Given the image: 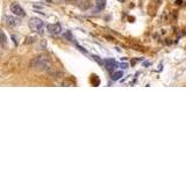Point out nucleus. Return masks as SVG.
<instances>
[{
  "mask_svg": "<svg viewBox=\"0 0 186 174\" xmlns=\"http://www.w3.org/2000/svg\"><path fill=\"white\" fill-rule=\"evenodd\" d=\"M30 66L37 71H49L50 68H53V64L48 55H40L32 60Z\"/></svg>",
  "mask_w": 186,
  "mask_h": 174,
  "instance_id": "f257e3e1",
  "label": "nucleus"
},
{
  "mask_svg": "<svg viewBox=\"0 0 186 174\" xmlns=\"http://www.w3.org/2000/svg\"><path fill=\"white\" fill-rule=\"evenodd\" d=\"M29 27H30V29L34 30V31L42 34L45 24H44V21L41 20L40 18H32L30 21H29Z\"/></svg>",
  "mask_w": 186,
  "mask_h": 174,
  "instance_id": "f03ea898",
  "label": "nucleus"
},
{
  "mask_svg": "<svg viewBox=\"0 0 186 174\" xmlns=\"http://www.w3.org/2000/svg\"><path fill=\"white\" fill-rule=\"evenodd\" d=\"M47 30H48L49 34L58 35L62 33V26L59 23H50L47 26Z\"/></svg>",
  "mask_w": 186,
  "mask_h": 174,
  "instance_id": "7ed1b4c3",
  "label": "nucleus"
},
{
  "mask_svg": "<svg viewBox=\"0 0 186 174\" xmlns=\"http://www.w3.org/2000/svg\"><path fill=\"white\" fill-rule=\"evenodd\" d=\"M11 10H12V13H13L15 16H24V15H26L24 10L21 7V5L16 4V2L11 5Z\"/></svg>",
  "mask_w": 186,
  "mask_h": 174,
  "instance_id": "20e7f679",
  "label": "nucleus"
},
{
  "mask_svg": "<svg viewBox=\"0 0 186 174\" xmlns=\"http://www.w3.org/2000/svg\"><path fill=\"white\" fill-rule=\"evenodd\" d=\"M104 64H105L106 70L110 71V72H112L113 70H115V68H118V63L115 62L114 59H106L105 62H104Z\"/></svg>",
  "mask_w": 186,
  "mask_h": 174,
  "instance_id": "39448f33",
  "label": "nucleus"
},
{
  "mask_svg": "<svg viewBox=\"0 0 186 174\" xmlns=\"http://www.w3.org/2000/svg\"><path fill=\"white\" fill-rule=\"evenodd\" d=\"M6 23L8 24L10 27H12V28H14L16 26H19L20 21L19 19H16L14 16H6Z\"/></svg>",
  "mask_w": 186,
  "mask_h": 174,
  "instance_id": "423d86ee",
  "label": "nucleus"
},
{
  "mask_svg": "<svg viewBox=\"0 0 186 174\" xmlns=\"http://www.w3.org/2000/svg\"><path fill=\"white\" fill-rule=\"evenodd\" d=\"M0 45L4 47V48H7V45H8L7 36H6V34L1 30V29H0Z\"/></svg>",
  "mask_w": 186,
  "mask_h": 174,
  "instance_id": "0eeeda50",
  "label": "nucleus"
},
{
  "mask_svg": "<svg viewBox=\"0 0 186 174\" xmlns=\"http://www.w3.org/2000/svg\"><path fill=\"white\" fill-rule=\"evenodd\" d=\"M106 6V0H97L96 2V12H100L105 8Z\"/></svg>",
  "mask_w": 186,
  "mask_h": 174,
  "instance_id": "6e6552de",
  "label": "nucleus"
},
{
  "mask_svg": "<svg viewBox=\"0 0 186 174\" xmlns=\"http://www.w3.org/2000/svg\"><path fill=\"white\" fill-rule=\"evenodd\" d=\"M122 74H123V73L121 72V71H120V72L113 73V76H112V79H113V80H119L120 78L122 77Z\"/></svg>",
  "mask_w": 186,
  "mask_h": 174,
  "instance_id": "1a4fd4ad",
  "label": "nucleus"
},
{
  "mask_svg": "<svg viewBox=\"0 0 186 174\" xmlns=\"http://www.w3.org/2000/svg\"><path fill=\"white\" fill-rule=\"evenodd\" d=\"M128 66H129V65L127 63H122V64H121V68H127Z\"/></svg>",
  "mask_w": 186,
  "mask_h": 174,
  "instance_id": "9d476101",
  "label": "nucleus"
},
{
  "mask_svg": "<svg viewBox=\"0 0 186 174\" xmlns=\"http://www.w3.org/2000/svg\"><path fill=\"white\" fill-rule=\"evenodd\" d=\"M94 59H96V60H97V62H98V63L102 64V62H101L100 59H99V57H97V56H94Z\"/></svg>",
  "mask_w": 186,
  "mask_h": 174,
  "instance_id": "9b49d317",
  "label": "nucleus"
}]
</instances>
